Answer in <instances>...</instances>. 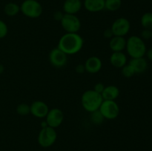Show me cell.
<instances>
[{"label":"cell","instance_id":"6da1fadb","mask_svg":"<svg viewBox=\"0 0 152 151\" xmlns=\"http://www.w3.org/2000/svg\"><path fill=\"white\" fill-rule=\"evenodd\" d=\"M83 44L84 40L78 33H65L59 38L57 47L68 56L79 53Z\"/></svg>","mask_w":152,"mask_h":151},{"label":"cell","instance_id":"7a4b0ae2","mask_svg":"<svg viewBox=\"0 0 152 151\" xmlns=\"http://www.w3.org/2000/svg\"><path fill=\"white\" fill-rule=\"evenodd\" d=\"M126 50L132 59L144 57L147 51L145 41L138 36H132L126 39Z\"/></svg>","mask_w":152,"mask_h":151},{"label":"cell","instance_id":"3957f363","mask_svg":"<svg viewBox=\"0 0 152 151\" xmlns=\"http://www.w3.org/2000/svg\"><path fill=\"white\" fill-rule=\"evenodd\" d=\"M103 102L102 95L92 90H88L81 96V105L83 109L88 113H92L99 109Z\"/></svg>","mask_w":152,"mask_h":151},{"label":"cell","instance_id":"277c9868","mask_svg":"<svg viewBox=\"0 0 152 151\" xmlns=\"http://www.w3.org/2000/svg\"><path fill=\"white\" fill-rule=\"evenodd\" d=\"M20 12L30 19H37L42 14L43 7L37 0H24L20 4Z\"/></svg>","mask_w":152,"mask_h":151},{"label":"cell","instance_id":"5b68a950","mask_svg":"<svg viewBox=\"0 0 152 151\" xmlns=\"http://www.w3.org/2000/svg\"><path fill=\"white\" fill-rule=\"evenodd\" d=\"M56 139L57 133L56 129L48 126L40 130L37 137V142L42 147L47 148L54 144Z\"/></svg>","mask_w":152,"mask_h":151},{"label":"cell","instance_id":"8992f818","mask_svg":"<svg viewBox=\"0 0 152 151\" xmlns=\"http://www.w3.org/2000/svg\"><path fill=\"white\" fill-rule=\"evenodd\" d=\"M99 110L105 119L114 120L119 116L120 110L116 101L103 100L99 107Z\"/></svg>","mask_w":152,"mask_h":151},{"label":"cell","instance_id":"52a82bcc","mask_svg":"<svg viewBox=\"0 0 152 151\" xmlns=\"http://www.w3.org/2000/svg\"><path fill=\"white\" fill-rule=\"evenodd\" d=\"M62 28L66 33H78L82 27L80 19L77 15L65 13L60 21Z\"/></svg>","mask_w":152,"mask_h":151},{"label":"cell","instance_id":"ba28073f","mask_svg":"<svg viewBox=\"0 0 152 151\" xmlns=\"http://www.w3.org/2000/svg\"><path fill=\"white\" fill-rule=\"evenodd\" d=\"M131 29V23L128 19L125 17L117 18L114 21L111 27L113 35L116 36L125 37L129 33Z\"/></svg>","mask_w":152,"mask_h":151},{"label":"cell","instance_id":"9c48e42d","mask_svg":"<svg viewBox=\"0 0 152 151\" xmlns=\"http://www.w3.org/2000/svg\"><path fill=\"white\" fill-rule=\"evenodd\" d=\"M49 62L50 65L57 68L65 66L68 62V55L65 54L58 47L53 48L49 53Z\"/></svg>","mask_w":152,"mask_h":151},{"label":"cell","instance_id":"30bf717a","mask_svg":"<svg viewBox=\"0 0 152 151\" xmlns=\"http://www.w3.org/2000/svg\"><path fill=\"white\" fill-rule=\"evenodd\" d=\"M64 121V113L59 108H52L49 110L45 117L48 126L56 129L62 124Z\"/></svg>","mask_w":152,"mask_h":151},{"label":"cell","instance_id":"8fae6325","mask_svg":"<svg viewBox=\"0 0 152 151\" xmlns=\"http://www.w3.org/2000/svg\"><path fill=\"white\" fill-rule=\"evenodd\" d=\"M49 107L45 102L42 101H34L30 105V110L31 113L34 117L38 118H44L47 115L49 111Z\"/></svg>","mask_w":152,"mask_h":151},{"label":"cell","instance_id":"7c38bea8","mask_svg":"<svg viewBox=\"0 0 152 151\" xmlns=\"http://www.w3.org/2000/svg\"><path fill=\"white\" fill-rule=\"evenodd\" d=\"M86 71L91 74L96 73L99 72L102 69V60L98 56H90L86 59V62L84 63Z\"/></svg>","mask_w":152,"mask_h":151},{"label":"cell","instance_id":"4fadbf2b","mask_svg":"<svg viewBox=\"0 0 152 151\" xmlns=\"http://www.w3.org/2000/svg\"><path fill=\"white\" fill-rule=\"evenodd\" d=\"M83 7L82 0H65L62 5V11L67 14L76 15Z\"/></svg>","mask_w":152,"mask_h":151},{"label":"cell","instance_id":"5bb4252c","mask_svg":"<svg viewBox=\"0 0 152 151\" xmlns=\"http://www.w3.org/2000/svg\"><path fill=\"white\" fill-rule=\"evenodd\" d=\"M84 8L91 13H98L105 10V0H84Z\"/></svg>","mask_w":152,"mask_h":151},{"label":"cell","instance_id":"9a60e30c","mask_svg":"<svg viewBox=\"0 0 152 151\" xmlns=\"http://www.w3.org/2000/svg\"><path fill=\"white\" fill-rule=\"evenodd\" d=\"M110 63L114 68H120L127 64V56L123 52H113L110 56Z\"/></svg>","mask_w":152,"mask_h":151},{"label":"cell","instance_id":"2e32d148","mask_svg":"<svg viewBox=\"0 0 152 151\" xmlns=\"http://www.w3.org/2000/svg\"><path fill=\"white\" fill-rule=\"evenodd\" d=\"M109 40V47L113 52H123L126 50V39L125 37L114 36Z\"/></svg>","mask_w":152,"mask_h":151},{"label":"cell","instance_id":"e0dca14e","mask_svg":"<svg viewBox=\"0 0 152 151\" xmlns=\"http://www.w3.org/2000/svg\"><path fill=\"white\" fill-rule=\"evenodd\" d=\"M129 64L133 67L136 74L142 73L148 68V62L144 57L131 59Z\"/></svg>","mask_w":152,"mask_h":151},{"label":"cell","instance_id":"ac0fdd59","mask_svg":"<svg viewBox=\"0 0 152 151\" xmlns=\"http://www.w3.org/2000/svg\"><path fill=\"white\" fill-rule=\"evenodd\" d=\"M101 95L103 100L116 101L120 96V90L115 85H108L105 87Z\"/></svg>","mask_w":152,"mask_h":151},{"label":"cell","instance_id":"d6986e66","mask_svg":"<svg viewBox=\"0 0 152 151\" xmlns=\"http://www.w3.org/2000/svg\"><path fill=\"white\" fill-rule=\"evenodd\" d=\"M20 12V5L15 2H8L4 5V13L9 17L16 16Z\"/></svg>","mask_w":152,"mask_h":151},{"label":"cell","instance_id":"ffe728a7","mask_svg":"<svg viewBox=\"0 0 152 151\" xmlns=\"http://www.w3.org/2000/svg\"><path fill=\"white\" fill-rule=\"evenodd\" d=\"M122 0H105V10L108 11L114 12L121 7Z\"/></svg>","mask_w":152,"mask_h":151},{"label":"cell","instance_id":"44dd1931","mask_svg":"<svg viewBox=\"0 0 152 151\" xmlns=\"http://www.w3.org/2000/svg\"><path fill=\"white\" fill-rule=\"evenodd\" d=\"M140 23L143 29H148L152 30V13L146 12L140 19Z\"/></svg>","mask_w":152,"mask_h":151},{"label":"cell","instance_id":"7402d4cb","mask_svg":"<svg viewBox=\"0 0 152 151\" xmlns=\"http://www.w3.org/2000/svg\"><path fill=\"white\" fill-rule=\"evenodd\" d=\"M90 119L93 124H97L98 125V124H102L105 118H104L103 115H102L100 111L99 110H97L91 113Z\"/></svg>","mask_w":152,"mask_h":151},{"label":"cell","instance_id":"603a6c76","mask_svg":"<svg viewBox=\"0 0 152 151\" xmlns=\"http://www.w3.org/2000/svg\"><path fill=\"white\" fill-rule=\"evenodd\" d=\"M121 73L122 75L126 77V78H132V76H134L136 74L133 67L129 63L126 64L124 67L121 68Z\"/></svg>","mask_w":152,"mask_h":151},{"label":"cell","instance_id":"cb8c5ba5","mask_svg":"<svg viewBox=\"0 0 152 151\" xmlns=\"http://www.w3.org/2000/svg\"><path fill=\"white\" fill-rule=\"evenodd\" d=\"M16 113L20 115H27L31 113L30 105L26 103H21L16 107Z\"/></svg>","mask_w":152,"mask_h":151},{"label":"cell","instance_id":"d4e9b609","mask_svg":"<svg viewBox=\"0 0 152 151\" xmlns=\"http://www.w3.org/2000/svg\"><path fill=\"white\" fill-rule=\"evenodd\" d=\"M8 28L5 22L0 19V38H3L7 35Z\"/></svg>","mask_w":152,"mask_h":151},{"label":"cell","instance_id":"484cf974","mask_svg":"<svg viewBox=\"0 0 152 151\" xmlns=\"http://www.w3.org/2000/svg\"><path fill=\"white\" fill-rule=\"evenodd\" d=\"M140 38L142 40H149L151 38V30L148 29H143L141 32Z\"/></svg>","mask_w":152,"mask_h":151},{"label":"cell","instance_id":"4316f807","mask_svg":"<svg viewBox=\"0 0 152 151\" xmlns=\"http://www.w3.org/2000/svg\"><path fill=\"white\" fill-rule=\"evenodd\" d=\"M105 87V86L102 83L98 82V83H96V84H95L93 90H94V91H96V93H99V94H102V93L103 92Z\"/></svg>","mask_w":152,"mask_h":151},{"label":"cell","instance_id":"83f0119b","mask_svg":"<svg viewBox=\"0 0 152 151\" xmlns=\"http://www.w3.org/2000/svg\"><path fill=\"white\" fill-rule=\"evenodd\" d=\"M64 14H65V13H64L63 11H59V10H57V11L54 12V13H53V17L56 21H59V22H60V21L62 20V17H63Z\"/></svg>","mask_w":152,"mask_h":151},{"label":"cell","instance_id":"f1b7e54d","mask_svg":"<svg viewBox=\"0 0 152 151\" xmlns=\"http://www.w3.org/2000/svg\"><path fill=\"white\" fill-rule=\"evenodd\" d=\"M75 70L77 73H83L86 71V68H85L84 64H79L78 65L76 66Z\"/></svg>","mask_w":152,"mask_h":151},{"label":"cell","instance_id":"f546056e","mask_svg":"<svg viewBox=\"0 0 152 151\" xmlns=\"http://www.w3.org/2000/svg\"><path fill=\"white\" fill-rule=\"evenodd\" d=\"M103 36L105 38H108V39H110V38H112V37L114 36V35H113V33H112V31H111V28H108V29L105 30L103 32Z\"/></svg>","mask_w":152,"mask_h":151},{"label":"cell","instance_id":"4dcf8cb0","mask_svg":"<svg viewBox=\"0 0 152 151\" xmlns=\"http://www.w3.org/2000/svg\"><path fill=\"white\" fill-rule=\"evenodd\" d=\"M145 55H146L148 59H149L150 61H151L152 62V47H151L150 49H148V50H147L146 53H145Z\"/></svg>","mask_w":152,"mask_h":151},{"label":"cell","instance_id":"1f68e13d","mask_svg":"<svg viewBox=\"0 0 152 151\" xmlns=\"http://www.w3.org/2000/svg\"><path fill=\"white\" fill-rule=\"evenodd\" d=\"M4 71V65H1V64H0V74L2 73Z\"/></svg>","mask_w":152,"mask_h":151},{"label":"cell","instance_id":"d6a6232c","mask_svg":"<svg viewBox=\"0 0 152 151\" xmlns=\"http://www.w3.org/2000/svg\"><path fill=\"white\" fill-rule=\"evenodd\" d=\"M151 39L152 40V30H151Z\"/></svg>","mask_w":152,"mask_h":151},{"label":"cell","instance_id":"836d02e7","mask_svg":"<svg viewBox=\"0 0 152 151\" xmlns=\"http://www.w3.org/2000/svg\"><path fill=\"white\" fill-rule=\"evenodd\" d=\"M142 1H145V0H142Z\"/></svg>","mask_w":152,"mask_h":151}]
</instances>
